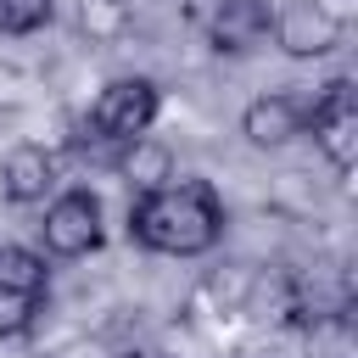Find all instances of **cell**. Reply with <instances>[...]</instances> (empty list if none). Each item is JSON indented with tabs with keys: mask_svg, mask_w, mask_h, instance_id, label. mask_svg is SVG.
<instances>
[{
	"mask_svg": "<svg viewBox=\"0 0 358 358\" xmlns=\"http://www.w3.org/2000/svg\"><path fill=\"white\" fill-rule=\"evenodd\" d=\"M129 235L157 257H201L224 241V201L207 179H173L151 196H134Z\"/></svg>",
	"mask_w": 358,
	"mask_h": 358,
	"instance_id": "6da1fadb",
	"label": "cell"
},
{
	"mask_svg": "<svg viewBox=\"0 0 358 358\" xmlns=\"http://www.w3.org/2000/svg\"><path fill=\"white\" fill-rule=\"evenodd\" d=\"M157 112H162L157 78L123 73V78H112V84L95 95V106H90V140L106 145V157H112V145H123V140H134V134H151Z\"/></svg>",
	"mask_w": 358,
	"mask_h": 358,
	"instance_id": "7a4b0ae2",
	"label": "cell"
},
{
	"mask_svg": "<svg viewBox=\"0 0 358 358\" xmlns=\"http://www.w3.org/2000/svg\"><path fill=\"white\" fill-rule=\"evenodd\" d=\"M39 241H45V257H90L101 252L106 241V207L90 185H73V190H56L45 201V218H39Z\"/></svg>",
	"mask_w": 358,
	"mask_h": 358,
	"instance_id": "3957f363",
	"label": "cell"
},
{
	"mask_svg": "<svg viewBox=\"0 0 358 358\" xmlns=\"http://www.w3.org/2000/svg\"><path fill=\"white\" fill-rule=\"evenodd\" d=\"M313 145L330 157L336 173H352V157H358V95H352V78H330L319 95H308V129Z\"/></svg>",
	"mask_w": 358,
	"mask_h": 358,
	"instance_id": "277c9868",
	"label": "cell"
},
{
	"mask_svg": "<svg viewBox=\"0 0 358 358\" xmlns=\"http://www.w3.org/2000/svg\"><path fill=\"white\" fill-rule=\"evenodd\" d=\"M196 22H201V34H207V45L218 56H246V50H257L268 39L274 6L268 0H207L196 11Z\"/></svg>",
	"mask_w": 358,
	"mask_h": 358,
	"instance_id": "5b68a950",
	"label": "cell"
},
{
	"mask_svg": "<svg viewBox=\"0 0 358 358\" xmlns=\"http://www.w3.org/2000/svg\"><path fill=\"white\" fill-rule=\"evenodd\" d=\"M268 39L285 56H330L341 45V17L324 0H285V6H274Z\"/></svg>",
	"mask_w": 358,
	"mask_h": 358,
	"instance_id": "8992f818",
	"label": "cell"
},
{
	"mask_svg": "<svg viewBox=\"0 0 358 358\" xmlns=\"http://www.w3.org/2000/svg\"><path fill=\"white\" fill-rule=\"evenodd\" d=\"M302 129H308V95L274 90V95L246 101V112H241V134H246V145H257V151H280V145H291Z\"/></svg>",
	"mask_w": 358,
	"mask_h": 358,
	"instance_id": "52a82bcc",
	"label": "cell"
},
{
	"mask_svg": "<svg viewBox=\"0 0 358 358\" xmlns=\"http://www.w3.org/2000/svg\"><path fill=\"white\" fill-rule=\"evenodd\" d=\"M56 173H62V168H56V151L22 140V145H11L6 162H0V190H6L11 207H45V201L56 196Z\"/></svg>",
	"mask_w": 358,
	"mask_h": 358,
	"instance_id": "ba28073f",
	"label": "cell"
},
{
	"mask_svg": "<svg viewBox=\"0 0 358 358\" xmlns=\"http://www.w3.org/2000/svg\"><path fill=\"white\" fill-rule=\"evenodd\" d=\"M112 173L134 190V196H151V190H162V185H173L179 173H173V151L162 145V140H151V134H134V140H123V145H112Z\"/></svg>",
	"mask_w": 358,
	"mask_h": 358,
	"instance_id": "9c48e42d",
	"label": "cell"
},
{
	"mask_svg": "<svg viewBox=\"0 0 358 358\" xmlns=\"http://www.w3.org/2000/svg\"><path fill=\"white\" fill-rule=\"evenodd\" d=\"M0 291H11V296H45V291H50V263H45V252L6 241V246H0Z\"/></svg>",
	"mask_w": 358,
	"mask_h": 358,
	"instance_id": "30bf717a",
	"label": "cell"
},
{
	"mask_svg": "<svg viewBox=\"0 0 358 358\" xmlns=\"http://www.w3.org/2000/svg\"><path fill=\"white\" fill-rule=\"evenodd\" d=\"M78 22H84L90 39H117L129 28V6L123 0H84L78 6Z\"/></svg>",
	"mask_w": 358,
	"mask_h": 358,
	"instance_id": "8fae6325",
	"label": "cell"
},
{
	"mask_svg": "<svg viewBox=\"0 0 358 358\" xmlns=\"http://www.w3.org/2000/svg\"><path fill=\"white\" fill-rule=\"evenodd\" d=\"M56 17V0H0V34H39Z\"/></svg>",
	"mask_w": 358,
	"mask_h": 358,
	"instance_id": "7c38bea8",
	"label": "cell"
},
{
	"mask_svg": "<svg viewBox=\"0 0 358 358\" xmlns=\"http://www.w3.org/2000/svg\"><path fill=\"white\" fill-rule=\"evenodd\" d=\"M39 302H45V296H11V291H0V336H6V341H11V336H28L34 319H39Z\"/></svg>",
	"mask_w": 358,
	"mask_h": 358,
	"instance_id": "4fadbf2b",
	"label": "cell"
},
{
	"mask_svg": "<svg viewBox=\"0 0 358 358\" xmlns=\"http://www.w3.org/2000/svg\"><path fill=\"white\" fill-rule=\"evenodd\" d=\"M56 358H117L106 341H73V347H62Z\"/></svg>",
	"mask_w": 358,
	"mask_h": 358,
	"instance_id": "5bb4252c",
	"label": "cell"
}]
</instances>
